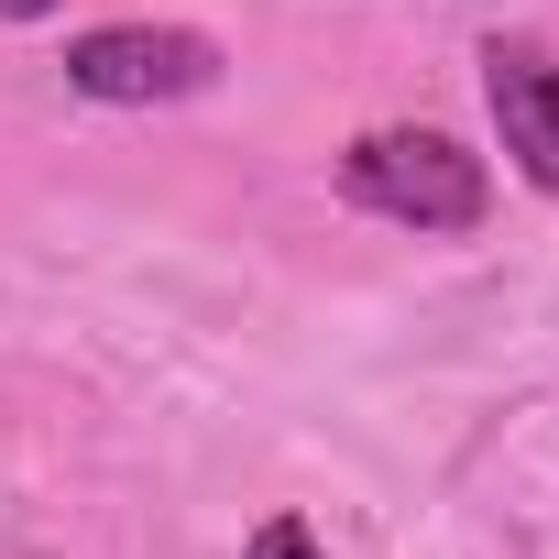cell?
<instances>
[{"label":"cell","mask_w":559,"mask_h":559,"mask_svg":"<svg viewBox=\"0 0 559 559\" xmlns=\"http://www.w3.org/2000/svg\"><path fill=\"white\" fill-rule=\"evenodd\" d=\"M483 110H493V132H504V165L537 187V198H559V56L548 45H483Z\"/></svg>","instance_id":"3957f363"},{"label":"cell","mask_w":559,"mask_h":559,"mask_svg":"<svg viewBox=\"0 0 559 559\" xmlns=\"http://www.w3.org/2000/svg\"><path fill=\"white\" fill-rule=\"evenodd\" d=\"M219 34L198 23H88L67 34V88L78 99H110V110H176V99H209L219 88Z\"/></svg>","instance_id":"7a4b0ae2"},{"label":"cell","mask_w":559,"mask_h":559,"mask_svg":"<svg viewBox=\"0 0 559 559\" xmlns=\"http://www.w3.org/2000/svg\"><path fill=\"white\" fill-rule=\"evenodd\" d=\"M252 559H330V548L308 537V515H263L252 526Z\"/></svg>","instance_id":"277c9868"},{"label":"cell","mask_w":559,"mask_h":559,"mask_svg":"<svg viewBox=\"0 0 559 559\" xmlns=\"http://www.w3.org/2000/svg\"><path fill=\"white\" fill-rule=\"evenodd\" d=\"M341 198L395 219V230H483L493 209V165L450 132H417V121H384L341 154Z\"/></svg>","instance_id":"6da1fadb"},{"label":"cell","mask_w":559,"mask_h":559,"mask_svg":"<svg viewBox=\"0 0 559 559\" xmlns=\"http://www.w3.org/2000/svg\"><path fill=\"white\" fill-rule=\"evenodd\" d=\"M56 12V0H0V23H45Z\"/></svg>","instance_id":"5b68a950"}]
</instances>
